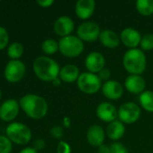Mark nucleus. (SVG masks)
I'll list each match as a JSON object with an SVG mask.
<instances>
[{"label":"nucleus","mask_w":153,"mask_h":153,"mask_svg":"<svg viewBox=\"0 0 153 153\" xmlns=\"http://www.w3.org/2000/svg\"><path fill=\"white\" fill-rule=\"evenodd\" d=\"M20 108L32 119L39 120L43 118L48 112L46 100L36 94H26L19 100Z\"/></svg>","instance_id":"f257e3e1"},{"label":"nucleus","mask_w":153,"mask_h":153,"mask_svg":"<svg viewBox=\"0 0 153 153\" xmlns=\"http://www.w3.org/2000/svg\"><path fill=\"white\" fill-rule=\"evenodd\" d=\"M32 69L38 79L43 82H52L59 77L60 67L59 64L47 56L37 57L32 65Z\"/></svg>","instance_id":"f03ea898"},{"label":"nucleus","mask_w":153,"mask_h":153,"mask_svg":"<svg viewBox=\"0 0 153 153\" xmlns=\"http://www.w3.org/2000/svg\"><path fill=\"white\" fill-rule=\"evenodd\" d=\"M123 65L130 74L142 75L147 67V57L141 48L128 49L123 56Z\"/></svg>","instance_id":"7ed1b4c3"},{"label":"nucleus","mask_w":153,"mask_h":153,"mask_svg":"<svg viewBox=\"0 0 153 153\" xmlns=\"http://www.w3.org/2000/svg\"><path fill=\"white\" fill-rule=\"evenodd\" d=\"M6 137L18 145H25L32 139V131L24 124L20 122L10 123L5 129Z\"/></svg>","instance_id":"20e7f679"},{"label":"nucleus","mask_w":153,"mask_h":153,"mask_svg":"<svg viewBox=\"0 0 153 153\" xmlns=\"http://www.w3.org/2000/svg\"><path fill=\"white\" fill-rule=\"evenodd\" d=\"M84 43L78 37L69 35L60 38L59 40V51L66 57L75 58L82 54L84 51Z\"/></svg>","instance_id":"39448f33"},{"label":"nucleus","mask_w":153,"mask_h":153,"mask_svg":"<svg viewBox=\"0 0 153 153\" xmlns=\"http://www.w3.org/2000/svg\"><path fill=\"white\" fill-rule=\"evenodd\" d=\"M77 86L83 93L93 95L97 93L102 89V82L98 75L89 72L81 73L78 81Z\"/></svg>","instance_id":"423d86ee"},{"label":"nucleus","mask_w":153,"mask_h":153,"mask_svg":"<svg viewBox=\"0 0 153 153\" xmlns=\"http://www.w3.org/2000/svg\"><path fill=\"white\" fill-rule=\"evenodd\" d=\"M141 107L134 102H125L118 109V118L123 124L131 125L136 123L141 117Z\"/></svg>","instance_id":"0eeeda50"},{"label":"nucleus","mask_w":153,"mask_h":153,"mask_svg":"<svg viewBox=\"0 0 153 153\" xmlns=\"http://www.w3.org/2000/svg\"><path fill=\"white\" fill-rule=\"evenodd\" d=\"M26 66L21 60H10L5 67L4 76L5 79L11 82L15 83L20 82L25 75Z\"/></svg>","instance_id":"6e6552de"},{"label":"nucleus","mask_w":153,"mask_h":153,"mask_svg":"<svg viewBox=\"0 0 153 153\" xmlns=\"http://www.w3.org/2000/svg\"><path fill=\"white\" fill-rule=\"evenodd\" d=\"M100 26L95 22H84L77 29V36L84 42H93L99 39L101 33Z\"/></svg>","instance_id":"1a4fd4ad"},{"label":"nucleus","mask_w":153,"mask_h":153,"mask_svg":"<svg viewBox=\"0 0 153 153\" xmlns=\"http://www.w3.org/2000/svg\"><path fill=\"white\" fill-rule=\"evenodd\" d=\"M19 101L14 99H8L0 105V119L5 122H11L19 114Z\"/></svg>","instance_id":"9d476101"},{"label":"nucleus","mask_w":153,"mask_h":153,"mask_svg":"<svg viewBox=\"0 0 153 153\" xmlns=\"http://www.w3.org/2000/svg\"><path fill=\"white\" fill-rule=\"evenodd\" d=\"M142 37V36L136 29L131 27L124 29L120 33L121 42L129 49L138 48V46L141 44Z\"/></svg>","instance_id":"9b49d317"},{"label":"nucleus","mask_w":153,"mask_h":153,"mask_svg":"<svg viewBox=\"0 0 153 153\" xmlns=\"http://www.w3.org/2000/svg\"><path fill=\"white\" fill-rule=\"evenodd\" d=\"M106 58L103 54L94 51L89 53L85 59V66L89 73L97 74L105 68Z\"/></svg>","instance_id":"f8f14e48"},{"label":"nucleus","mask_w":153,"mask_h":153,"mask_svg":"<svg viewBox=\"0 0 153 153\" xmlns=\"http://www.w3.org/2000/svg\"><path fill=\"white\" fill-rule=\"evenodd\" d=\"M74 27H75V23L73 20L66 15L60 16L54 22V25H53L55 33L60 38H64L71 35L72 31L74 30Z\"/></svg>","instance_id":"ddd939ff"},{"label":"nucleus","mask_w":153,"mask_h":153,"mask_svg":"<svg viewBox=\"0 0 153 153\" xmlns=\"http://www.w3.org/2000/svg\"><path fill=\"white\" fill-rule=\"evenodd\" d=\"M97 117L106 123H111L116 120L118 117V110L110 102H102L96 108Z\"/></svg>","instance_id":"4468645a"},{"label":"nucleus","mask_w":153,"mask_h":153,"mask_svg":"<svg viewBox=\"0 0 153 153\" xmlns=\"http://www.w3.org/2000/svg\"><path fill=\"white\" fill-rule=\"evenodd\" d=\"M102 93L103 95L111 100H116L122 98L124 95V87L123 85L115 80H110L106 82H104L102 85Z\"/></svg>","instance_id":"2eb2a0df"},{"label":"nucleus","mask_w":153,"mask_h":153,"mask_svg":"<svg viewBox=\"0 0 153 153\" xmlns=\"http://www.w3.org/2000/svg\"><path fill=\"white\" fill-rule=\"evenodd\" d=\"M125 89L132 94H142L146 88V82L142 75L130 74L124 81Z\"/></svg>","instance_id":"dca6fc26"},{"label":"nucleus","mask_w":153,"mask_h":153,"mask_svg":"<svg viewBox=\"0 0 153 153\" xmlns=\"http://www.w3.org/2000/svg\"><path fill=\"white\" fill-rule=\"evenodd\" d=\"M106 131L101 126L93 125L87 132V141L93 147H99L104 144L106 139Z\"/></svg>","instance_id":"f3484780"},{"label":"nucleus","mask_w":153,"mask_h":153,"mask_svg":"<svg viewBox=\"0 0 153 153\" xmlns=\"http://www.w3.org/2000/svg\"><path fill=\"white\" fill-rule=\"evenodd\" d=\"M96 10L94 0H78L75 5V13L81 20H88Z\"/></svg>","instance_id":"a211bd4d"},{"label":"nucleus","mask_w":153,"mask_h":153,"mask_svg":"<svg viewBox=\"0 0 153 153\" xmlns=\"http://www.w3.org/2000/svg\"><path fill=\"white\" fill-rule=\"evenodd\" d=\"M98 39L100 43L107 48H115L121 43L120 35L109 29L103 30L100 33Z\"/></svg>","instance_id":"6ab92c4d"},{"label":"nucleus","mask_w":153,"mask_h":153,"mask_svg":"<svg viewBox=\"0 0 153 153\" xmlns=\"http://www.w3.org/2000/svg\"><path fill=\"white\" fill-rule=\"evenodd\" d=\"M80 75L79 69L77 65L69 64L60 68L59 77L63 82L67 83H72V82H77L78 77Z\"/></svg>","instance_id":"aec40b11"},{"label":"nucleus","mask_w":153,"mask_h":153,"mask_svg":"<svg viewBox=\"0 0 153 153\" xmlns=\"http://www.w3.org/2000/svg\"><path fill=\"white\" fill-rule=\"evenodd\" d=\"M125 133V126L124 124H123L120 120H115L114 122H111L108 124L106 129V136L115 142L119 141L122 139Z\"/></svg>","instance_id":"412c9836"},{"label":"nucleus","mask_w":153,"mask_h":153,"mask_svg":"<svg viewBox=\"0 0 153 153\" xmlns=\"http://www.w3.org/2000/svg\"><path fill=\"white\" fill-rule=\"evenodd\" d=\"M139 103L141 108H142L147 112H153V91H144L139 95Z\"/></svg>","instance_id":"4be33fe9"},{"label":"nucleus","mask_w":153,"mask_h":153,"mask_svg":"<svg viewBox=\"0 0 153 153\" xmlns=\"http://www.w3.org/2000/svg\"><path fill=\"white\" fill-rule=\"evenodd\" d=\"M135 7L142 16H151L153 14V0H138Z\"/></svg>","instance_id":"5701e85b"},{"label":"nucleus","mask_w":153,"mask_h":153,"mask_svg":"<svg viewBox=\"0 0 153 153\" xmlns=\"http://www.w3.org/2000/svg\"><path fill=\"white\" fill-rule=\"evenodd\" d=\"M23 54V46L17 41L12 42L7 48V56L11 60H20Z\"/></svg>","instance_id":"b1692460"},{"label":"nucleus","mask_w":153,"mask_h":153,"mask_svg":"<svg viewBox=\"0 0 153 153\" xmlns=\"http://www.w3.org/2000/svg\"><path fill=\"white\" fill-rule=\"evenodd\" d=\"M41 50L44 54L50 56L59 51V41L53 39H47L41 43Z\"/></svg>","instance_id":"393cba45"},{"label":"nucleus","mask_w":153,"mask_h":153,"mask_svg":"<svg viewBox=\"0 0 153 153\" xmlns=\"http://www.w3.org/2000/svg\"><path fill=\"white\" fill-rule=\"evenodd\" d=\"M141 49L143 52L151 51L153 49V33H147L142 37L141 44H140Z\"/></svg>","instance_id":"a878e982"},{"label":"nucleus","mask_w":153,"mask_h":153,"mask_svg":"<svg viewBox=\"0 0 153 153\" xmlns=\"http://www.w3.org/2000/svg\"><path fill=\"white\" fill-rule=\"evenodd\" d=\"M13 149L12 142L5 135H0V153H10Z\"/></svg>","instance_id":"bb28decb"},{"label":"nucleus","mask_w":153,"mask_h":153,"mask_svg":"<svg viewBox=\"0 0 153 153\" xmlns=\"http://www.w3.org/2000/svg\"><path fill=\"white\" fill-rule=\"evenodd\" d=\"M9 43V34L5 28L0 26V50H3Z\"/></svg>","instance_id":"cd10ccee"},{"label":"nucleus","mask_w":153,"mask_h":153,"mask_svg":"<svg viewBox=\"0 0 153 153\" xmlns=\"http://www.w3.org/2000/svg\"><path fill=\"white\" fill-rule=\"evenodd\" d=\"M110 152L111 153H128L127 148L119 142H115L110 146Z\"/></svg>","instance_id":"c85d7f7f"},{"label":"nucleus","mask_w":153,"mask_h":153,"mask_svg":"<svg viewBox=\"0 0 153 153\" xmlns=\"http://www.w3.org/2000/svg\"><path fill=\"white\" fill-rule=\"evenodd\" d=\"M50 135H51L54 139L60 140V139L63 137V134H64L63 127H62V126H53V127L50 128Z\"/></svg>","instance_id":"c756f323"},{"label":"nucleus","mask_w":153,"mask_h":153,"mask_svg":"<svg viewBox=\"0 0 153 153\" xmlns=\"http://www.w3.org/2000/svg\"><path fill=\"white\" fill-rule=\"evenodd\" d=\"M57 153H71V148L67 142L60 141L57 146Z\"/></svg>","instance_id":"7c9ffc66"},{"label":"nucleus","mask_w":153,"mask_h":153,"mask_svg":"<svg viewBox=\"0 0 153 153\" xmlns=\"http://www.w3.org/2000/svg\"><path fill=\"white\" fill-rule=\"evenodd\" d=\"M97 75H98L99 79L101 80V82H106L110 81V78H111V72H110L109 69L104 68L102 71H100V72L97 74Z\"/></svg>","instance_id":"2f4dec72"},{"label":"nucleus","mask_w":153,"mask_h":153,"mask_svg":"<svg viewBox=\"0 0 153 153\" xmlns=\"http://www.w3.org/2000/svg\"><path fill=\"white\" fill-rule=\"evenodd\" d=\"M44 147H45V142L42 139H37L32 143V148L35 149L37 152L41 151Z\"/></svg>","instance_id":"473e14b6"},{"label":"nucleus","mask_w":153,"mask_h":153,"mask_svg":"<svg viewBox=\"0 0 153 153\" xmlns=\"http://www.w3.org/2000/svg\"><path fill=\"white\" fill-rule=\"evenodd\" d=\"M36 3L41 7L47 8V7H50V5H52L54 4V1L53 0H38Z\"/></svg>","instance_id":"72a5a7b5"},{"label":"nucleus","mask_w":153,"mask_h":153,"mask_svg":"<svg viewBox=\"0 0 153 153\" xmlns=\"http://www.w3.org/2000/svg\"><path fill=\"white\" fill-rule=\"evenodd\" d=\"M97 152L98 153H111L110 152V147L106 145V144H102L101 146L98 147V150H97Z\"/></svg>","instance_id":"f704fd0d"},{"label":"nucleus","mask_w":153,"mask_h":153,"mask_svg":"<svg viewBox=\"0 0 153 153\" xmlns=\"http://www.w3.org/2000/svg\"><path fill=\"white\" fill-rule=\"evenodd\" d=\"M19 153H38V152L35 149H33L32 147H26V148L23 149Z\"/></svg>","instance_id":"c9c22d12"},{"label":"nucleus","mask_w":153,"mask_h":153,"mask_svg":"<svg viewBox=\"0 0 153 153\" xmlns=\"http://www.w3.org/2000/svg\"><path fill=\"white\" fill-rule=\"evenodd\" d=\"M63 126L66 128H69L71 126V121L69 117H64L63 119Z\"/></svg>","instance_id":"e433bc0d"},{"label":"nucleus","mask_w":153,"mask_h":153,"mask_svg":"<svg viewBox=\"0 0 153 153\" xmlns=\"http://www.w3.org/2000/svg\"><path fill=\"white\" fill-rule=\"evenodd\" d=\"M61 82H62V81L60 79V77H58V78H56L55 80H53L52 82H51V83L54 85V86H56V87H58V86H60V84H61Z\"/></svg>","instance_id":"4c0bfd02"},{"label":"nucleus","mask_w":153,"mask_h":153,"mask_svg":"<svg viewBox=\"0 0 153 153\" xmlns=\"http://www.w3.org/2000/svg\"><path fill=\"white\" fill-rule=\"evenodd\" d=\"M1 98H2V91L0 89V100H1Z\"/></svg>","instance_id":"58836bf2"}]
</instances>
